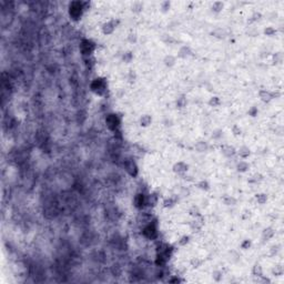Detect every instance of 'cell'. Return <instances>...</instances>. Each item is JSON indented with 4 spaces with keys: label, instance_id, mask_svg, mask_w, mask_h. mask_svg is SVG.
Masks as SVG:
<instances>
[{
    "label": "cell",
    "instance_id": "obj_1",
    "mask_svg": "<svg viewBox=\"0 0 284 284\" xmlns=\"http://www.w3.org/2000/svg\"><path fill=\"white\" fill-rule=\"evenodd\" d=\"M69 13H70V16L73 18V19H78V18H80V17H81V13H82L81 2H79V1H74V2H72V3H71V6H70Z\"/></svg>",
    "mask_w": 284,
    "mask_h": 284
},
{
    "label": "cell",
    "instance_id": "obj_2",
    "mask_svg": "<svg viewBox=\"0 0 284 284\" xmlns=\"http://www.w3.org/2000/svg\"><path fill=\"white\" fill-rule=\"evenodd\" d=\"M106 122H107V125L110 130H115V128L119 125V119L115 114H109L106 119Z\"/></svg>",
    "mask_w": 284,
    "mask_h": 284
},
{
    "label": "cell",
    "instance_id": "obj_3",
    "mask_svg": "<svg viewBox=\"0 0 284 284\" xmlns=\"http://www.w3.org/2000/svg\"><path fill=\"white\" fill-rule=\"evenodd\" d=\"M157 234H158V232H157V228H155L154 224L150 223L143 230V235L145 238H148V239H154L157 236Z\"/></svg>",
    "mask_w": 284,
    "mask_h": 284
},
{
    "label": "cell",
    "instance_id": "obj_4",
    "mask_svg": "<svg viewBox=\"0 0 284 284\" xmlns=\"http://www.w3.org/2000/svg\"><path fill=\"white\" fill-rule=\"evenodd\" d=\"M104 87H106V84L101 79H96L91 84V89L97 93H102L104 90Z\"/></svg>",
    "mask_w": 284,
    "mask_h": 284
},
{
    "label": "cell",
    "instance_id": "obj_5",
    "mask_svg": "<svg viewBox=\"0 0 284 284\" xmlns=\"http://www.w3.org/2000/svg\"><path fill=\"white\" fill-rule=\"evenodd\" d=\"M115 26H117V23H115L114 21L106 22V23L102 26V32H103L104 35H110V33H112V32L114 31Z\"/></svg>",
    "mask_w": 284,
    "mask_h": 284
},
{
    "label": "cell",
    "instance_id": "obj_6",
    "mask_svg": "<svg viewBox=\"0 0 284 284\" xmlns=\"http://www.w3.org/2000/svg\"><path fill=\"white\" fill-rule=\"evenodd\" d=\"M93 49H94V46H93L92 42H90V41H88V40L82 42L81 50H82V53H83V54H90Z\"/></svg>",
    "mask_w": 284,
    "mask_h": 284
},
{
    "label": "cell",
    "instance_id": "obj_7",
    "mask_svg": "<svg viewBox=\"0 0 284 284\" xmlns=\"http://www.w3.org/2000/svg\"><path fill=\"white\" fill-rule=\"evenodd\" d=\"M125 170L132 177L137 175V172H138V168H137L135 163L133 162V161H127L125 162Z\"/></svg>",
    "mask_w": 284,
    "mask_h": 284
},
{
    "label": "cell",
    "instance_id": "obj_8",
    "mask_svg": "<svg viewBox=\"0 0 284 284\" xmlns=\"http://www.w3.org/2000/svg\"><path fill=\"white\" fill-rule=\"evenodd\" d=\"M186 170H188V164H185L184 162H178L173 167V171L177 173H184Z\"/></svg>",
    "mask_w": 284,
    "mask_h": 284
},
{
    "label": "cell",
    "instance_id": "obj_9",
    "mask_svg": "<svg viewBox=\"0 0 284 284\" xmlns=\"http://www.w3.org/2000/svg\"><path fill=\"white\" fill-rule=\"evenodd\" d=\"M144 203H145V199H144L143 194H137L135 198H134V205L138 209H141Z\"/></svg>",
    "mask_w": 284,
    "mask_h": 284
},
{
    "label": "cell",
    "instance_id": "obj_10",
    "mask_svg": "<svg viewBox=\"0 0 284 284\" xmlns=\"http://www.w3.org/2000/svg\"><path fill=\"white\" fill-rule=\"evenodd\" d=\"M260 98H261V100H263V101L269 102L272 98H273V96H272V93L270 91L262 90V91H260Z\"/></svg>",
    "mask_w": 284,
    "mask_h": 284
},
{
    "label": "cell",
    "instance_id": "obj_11",
    "mask_svg": "<svg viewBox=\"0 0 284 284\" xmlns=\"http://www.w3.org/2000/svg\"><path fill=\"white\" fill-rule=\"evenodd\" d=\"M222 152L226 157H232V155L235 154V150H234L233 147H231V145H224L223 148H222Z\"/></svg>",
    "mask_w": 284,
    "mask_h": 284
},
{
    "label": "cell",
    "instance_id": "obj_12",
    "mask_svg": "<svg viewBox=\"0 0 284 284\" xmlns=\"http://www.w3.org/2000/svg\"><path fill=\"white\" fill-rule=\"evenodd\" d=\"M239 155L241 157V158H248L249 155H250V149H249V147H246V145H242L240 149H239Z\"/></svg>",
    "mask_w": 284,
    "mask_h": 284
},
{
    "label": "cell",
    "instance_id": "obj_13",
    "mask_svg": "<svg viewBox=\"0 0 284 284\" xmlns=\"http://www.w3.org/2000/svg\"><path fill=\"white\" fill-rule=\"evenodd\" d=\"M158 202V196L155 194H150L147 199H145V204L150 205V206H154Z\"/></svg>",
    "mask_w": 284,
    "mask_h": 284
},
{
    "label": "cell",
    "instance_id": "obj_14",
    "mask_svg": "<svg viewBox=\"0 0 284 284\" xmlns=\"http://www.w3.org/2000/svg\"><path fill=\"white\" fill-rule=\"evenodd\" d=\"M208 148H209V145H208V143L204 141H200L198 142L196 144H195V149L199 151V152H204V151H206L208 150Z\"/></svg>",
    "mask_w": 284,
    "mask_h": 284
},
{
    "label": "cell",
    "instance_id": "obj_15",
    "mask_svg": "<svg viewBox=\"0 0 284 284\" xmlns=\"http://www.w3.org/2000/svg\"><path fill=\"white\" fill-rule=\"evenodd\" d=\"M151 121H152L151 117L148 115V114H144V115H142L141 119H140V124H141L142 127H148L151 123Z\"/></svg>",
    "mask_w": 284,
    "mask_h": 284
},
{
    "label": "cell",
    "instance_id": "obj_16",
    "mask_svg": "<svg viewBox=\"0 0 284 284\" xmlns=\"http://www.w3.org/2000/svg\"><path fill=\"white\" fill-rule=\"evenodd\" d=\"M249 168H250L249 163L245 162V161H241V162L238 163V165H236V169H238V171H240V172H245Z\"/></svg>",
    "mask_w": 284,
    "mask_h": 284
},
{
    "label": "cell",
    "instance_id": "obj_17",
    "mask_svg": "<svg viewBox=\"0 0 284 284\" xmlns=\"http://www.w3.org/2000/svg\"><path fill=\"white\" fill-rule=\"evenodd\" d=\"M213 35H214V37H216V38H224L225 36H226V32L224 29L222 28H218V29H215V30L213 31Z\"/></svg>",
    "mask_w": 284,
    "mask_h": 284
},
{
    "label": "cell",
    "instance_id": "obj_18",
    "mask_svg": "<svg viewBox=\"0 0 284 284\" xmlns=\"http://www.w3.org/2000/svg\"><path fill=\"white\" fill-rule=\"evenodd\" d=\"M164 63H165V66H168V67H172L173 64L175 63V58H174L173 56H167V57L164 58Z\"/></svg>",
    "mask_w": 284,
    "mask_h": 284
},
{
    "label": "cell",
    "instance_id": "obj_19",
    "mask_svg": "<svg viewBox=\"0 0 284 284\" xmlns=\"http://www.w3.org/2000/svg\"><path fill=\"white\" fill-rule=\"evenodd\" d=\"M274 235V231L272 229H265L263 231V239L264 240H269V239H271L272 236Z\"/></svg>",
    "mask_w": 284,
    "mask_h": 284
},
{
    "label": "cell",
    "instance_id": "obj_20",
    "mask_svg": "<svg viewBox=\"0 0 284 284\" xmlns=\"http://www.w3.org/2000/svg\"><path fill=\"white\" fill-rule=\"evenodd\" d=\"M222 9H223V2L215 1L212 5V10L215 11V12H219V11H221Z\"/></svg>",
    "mask_w": 284,
    "mask_h": 284
},
{
    "label": "cell",
    "instance_id": "obj_21",
    "mask_svg": "<svg viewBox=\"0 0 284 284\" xmlns=\"http://www.w3.org/2000/svg\"><path fill=\"white\" fill-rule=\"evenodd\" d=\"M189 53H190V49L186 48V47H183V48H181L180 51H179V57L185 58L186 56H189Z\"/></svg>",
    "mask_w": 284,
    "mask_h": 284
},
{
    "label": "cell",
    "instance_id": "obj_22",
    "mask_svg": "<svg viewBox=\"0 0 284 284\" xmlns=\"http://www.w3.org/2000/svg\"><path fill=\"white\" fill-rule=\"evenodd\" d=\"M235 203H236V200L232 196H228V198L224 199V204L225 205H234Z\"/></svg>",
    "mask_w": 284,
    "mask_h": 284
},
{
    "label": "cell",
    "instance_id": "obj_23",
    "mask_svg": "<svg viewBox=\"0 0 284 284\" xmlns=\"http://www.w3.org/2000/svg\"><path fill=\"white\" fill-rule=\"evenodd\" d=\"M209 104H210L211 107H216V106H219V104H220L219 98H218V97H212V98L210 99V101H209Z\"/></svg>",
    "mask_w": 284,
    "mask_h": 284
},
{
    "label": "cell",
    "instance_id": "obj_24",
    "mask_svg": "<svg viewBox=\"0 0 284 284\" xmlns=\"http://www.w3.org/2000/svg\"><path fill=\"white\" fill-rule=\"evenodd\" d=\"M256 200H257V202L260 203V204H263L267 200V196H266V194H259L256 196Z\"/></svg>",
    "mask_w": 284,
    "mask_h": 284
},
{
    "label": "cell",
    "instance_id": "obj_25",
    "mask_svg": "<svg viewBox=\"0 0 284 284\" xmlns=\"http://www.w3.org/2000/svg\"><path fill=\"white\" fill-rule=\"evenodd\" d=\"M253 274L254 275H259V276H261L262 275V269H261V266L260 265H254L253 267Z\"/></svg>",
    "mask_w": 284,
    "mask_h": 284
},
{
    "label": "cell",
    "instance_id": "obj_26",
    "mask_svg": "<svg viewBox=\"0 0 284 284\" xmlns=\"http://www.w3.org/2000/svg\"><path fill=\"white\" fill-rule=\"evenodd\" d=\"M191 264H192L193 267H199V266H200V265L202 264V261L195 257V259H193L192 261H191Z\"/></svg>",
    "mask_w": 284,
    "mask_h": 284
},
{
    "label": "cell",
    "instance_id": "obj_27",
    "mask_svg": "<svg viewBox=\"0 0 284 284\" xmlns=\"http://www.w3.org/2000/svg\"><path fill=\"white\" fill-rule=\"evenodd\" d=\"M213 279H214L215 281H220V280L222 279V273H221L220 271H215V272L213 273Z\"/></svg>",
    "mask_w": 284,
    "mask_h": 284
},
{
    "label": "cell",
    "instance_id": "obj_28",
    "mask_svg": "<svg viewBox=\"0 0 284 284\" xmlns=\"http://www.w3.org/2000/svg\"><path fill=\"white\" fill-rule=\"evenodd\" d=\"M142 3H140V2H135L133 6H132V10H134V11H140L142 9Z\"/></svg>",
    "mask_w": 284,
    "mask_h": 284
},
{
    "label": "cell",
    "instance_id": "obj_29",
    "mask_svg": "<svg viewBox=\"0 0 284 284\" xmlns=\"http://www.w3.org/2000/svg\"><path fill=\"white\" fill-rule=\"evenodd\" d=\"M189 242V236H186V235H184L181 238V240L179 241V244L180 245H185V244Z\"/></svg>",
    "mask_w": 284,
    "mask_h": 284
},
{
    "label": "cell",
    "instance_id": "obj_30",
    "mask_svg": "<svg viewBox=\"0 0 284 284\" xmlns=\"http://www.w3.org/2000/svg\"><path fill=\"white\" fill-rule=\"evenodd\" d=\"M185 103H186V101H185V99H184L183 97H181V98L178 100V102H177V104H178L180 108H183V107L185 106Z\"/></svg>",
    "mask_w": 284,
    "mask_h": 284
},
{
    "label": "cell",
    "instance_id": "obj_31",
    "mask_svg": "<svg viewBox=\"0 0 284 284\" xmlns=\"http://www.w3.org/2000/svg\"><path fill=\"white\" fill-rule=\"evenodd\" d=\"M264 32H265V35L266 36H272V35H274L275 33V29H273V28H266L265 30H264Z\"/></svg>",
    "mask_w": 284,
    "mask_h": 284
},
{
    "label": "cell",
    "instance_id": "obj_32",
    "mask_svg": "<svg viewBox=\"0 0 284 284\" xmlns=\"http://www.w3.org/2000/svg\"><path fill=\"white\" fill-rule=\"evenodd\" d=\"M199 186L201 188V189H204V190H208L209 189V184L206 181H202V182L199 183Z\"/></svg>",
    "mask_w": 284,
    "mask_h": 284
},
{
    "label": "cell",
    "instance_id": "obj_33",
    "mask_svg": "<svg viewBox=\"0 0 284 284\" xmlns=\"http://www.w3.org/2000/svg\"><path fill=\"white\" fill-rule=\"evenodd\" d=\"M250 245H251V241L246 240V241H244L243 243H242V249H243V250H248V249L250 248Z\"/></svg>",
    "mask_w": 284,
    "mask_h": 284
},
{
    "label": "cell",
    "instance_id": "obj_34",
    "mask_svg": "<svg viewBox=\"0 0 284 284\" xmlns=\"http://www.w3.org/2000/svg\"><path fill=\"white\" fill-rule=\"evenodd\" d=\"M190 214L191 215H198L199 214V209L196 206H192L191 210H190Z\"/></svg>",
    "mask_w": 284,
    "mask_h": 284
},
{
    "label": "cell",
    "instance_id": "obj_35",
    "mask_svg": "<svg viewBox=\"0 0 284 284\" xmlns=\"http://www.w3.org/2000/svg\"><path fill=\"white\" fill-rule=\"evenodd\" d=\"M233 132L235 135H239V134H241V129L238 127V125H234L233 127Z\"/></svg>",
    "mask_w": 284,
    "mask_h": 284
},
{
    "label": "cell",
    "instance_id": "obj_36",
    "mask_svg": "<svg viewBox=\"0 0 284 284\" xmlns=\"http://www.w3.org/2000/svg\"><path fill=\"white\" fill-rule=\"evenodd\" d=\"M250 113L252 114V117H255V113H256V109L254 108V109H253V110H252V111H250Z\"/></svg>",
    "mask_w": 284,
    "mask_h": 284
}]
</instances>
